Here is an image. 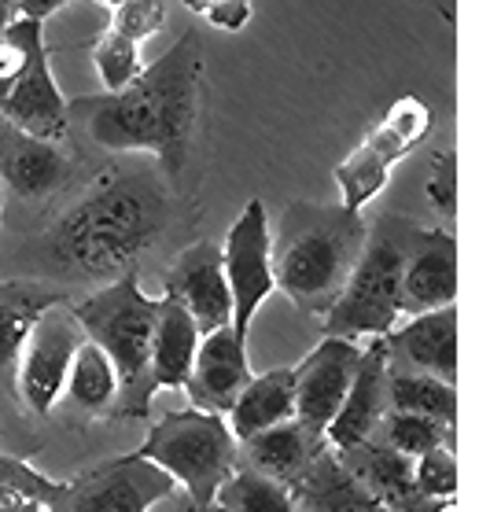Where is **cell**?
<instances>
[{
	"label": "cell",
	"mask_w": 490,
	"mask_h": 512,
	"mask_svg": "<svg viewBox=\"0 0 490 512\" xmlns=\"http://www.w3.org/2000/svg\"><path fill=\"white\" fill-rule=\"evenodd\" d=\"M166 23V0H126L115 8L111 30H118L122 37L144 45L148 37H155Z\"/></svg>",
	"instance_id": "d6a6232c"
},
{
	"label": "cell",
	"mask_w": 490,
	"mask_h": 512,
	"mask_svg": "<svg viewBox=\"0 0 490 512\" xmlns=\"http://www.w3.org/2000/svg\"><path fill=\"white\" fill-rule=\"evenodd\" d=\"M292 494L295 512H391L339 465L328 446L310 461V468L292 487Z\"/></svg>",
	"instance_id": "603a6c76"
},
{
	"label": "cell",
	"mask_w": 490,
	"mask_h": 512,
	"mask_svg": "<svg viewBox=\"0 0 490 512\" xmlns=\"http://www.w3.org/2000/svg\"><path fill=\"white\" fill-rule=\"evenodd\" d=\"M222 266L225 284H229V303H233V332L236 339L247 343L255 314L277 291L273 262H269V210L262 199H247L233 229L225 233Z\"/></svg>",
	"instance_id": "7c38bea8"
},
{
	"label": "cell",
	"mask_w": 490,
	"mask_h": 512,
	"mask_svg": "<svg viewBox=\"0 0 490 512\" xmlns=\"http://www.w3.org/2000/svg\"><path fill=\"white\" fill-rule=\"evenodd\" d=\"M435 115L432 107L420 96H398L395 104L387 107L384 118L365 133L343 163H336L332 177L339 185L343 207L365 210L380 192L387 188L395 166L413 155V148L424 144V137L432 133Z\"/></svg>",
	"instance_id": "52a82bcc"
},
{
	"label": "cell",
	"mask_w": 490,
	"mask_h": 512,
	"mask_svg": "<svg viewBox=\"0 0 490 512\" xmlns=\"http://www.w3.org/2000/svg\"><path fill=\"white\" fill-rule=\"evenodd\" d=\"M63 479L37 472L26 457L0 454V512H52Z\"/></svg>",
	"instance_id": "4316f807"
},
{
	"label": "cell",
	"mask_w": 490,
	"mask_h": 512,
	"mask_svg": "<svg viewBox=\"0 0 490 512\" xmlns=\"http://www.w3.org/2000/svg\"><path fill=\"white\" fill-rule=\"evenodd\" d=\"M82 163L67 152L63 140H45L19 129L0 115V185L4 196L26 210H45L67 196L85 177Z\"/></svg>",
	"instance_id": "30bf717a"
},
{
	"label": "cell",
	"mask_w": 490,
	"mask_h": 512,
	"mask_svg": "<svg viewBox=\"0 0 490 512\" xmlns=\"http://www.w3.org/2000/svg\"><path fill=\"white\" fill-rule=\"evenodd\" d=\"M336 461L347 468L350 476L358 479L369 494H373L384 509L391 512H450V505H439V501L424 498L413 479V457L398 454L391 446L369 443L350 446V450H332Z\"/></svg>",
	"instance_id": "ac0fdd59"
},
{
	"label": "cell",
	"mask_w": 490,
	"mask_h": 512,
	"mask_svg": "<svg viewBox=\"0 0 490 512\" xmlns=\"http://www.w3.org/2000/svg\"><path fill=\"white\" fill-rule=\"evenodd\" d=\"M4 210H8V196H4V185H0V222H4Z\"/></svg>",
	"instance_id": "b9f144b4"
},
{
	"label": "cell",
	"mask_w": 490,
	"mask_h": 512,
	"mask_svg": "<svg viewBox=\"0 0 490 512\" xmlns=\"http://www.w3.org/2000/svg\"><path fill=\"white\" fill-rule=\"evenodd\" d=\"M251 376L255 373H251V361H247V343L236 339L233 325H225L199 336L196 358H192V369H188V380L181 391L188 395L192 409L225 417Z\"/></svg>",
	"instance_id": "e0dca14e"
},
{
	"label": "cell",
	"mask_w": 490,
	"mask_h": 512,
	"mask_svg": "<svg viewBox=\"0 0 490 512\" xmlns=\"http://www.w3.org/2000/svg\"><path fill=\"white\" fill-rule=\"evenodd\" d=\"M214 505L222 512H295V494L280 479H269L251 468H236L214 494Z\"/></svg>",
	"instance_id": "83f0119b"
},
{
	"label": "cell",
	"mask_w": 490,
	"mask_h": 512,
	"mask_svg": "<svg viewBox=\"0 0 490 512\" xmlns=\"http://www.w3.org/2000/svg\"><path fill=\"white\" fill-rule=\"evenodd\" d=\"M37 450H41V431H37L34 417L15 398L0 395V454L30 457Z\"/></svg>",
	"instance_id": "1f68e13d"
},
{
	"label": "cell",
	"mask_w": 490,
	"mask_h": 512,
	"mask_svg": "<svg viewBox=\"0 0 490 512\" xmlns=\"http://www.w3.org/2000/svg\"><path fill=\"white\" fill-rule=\"evenodd\" d=\"M251 15H255L251 0H233V4H222V8H210L203 19H207L214 30H229V34H240V30L251 23Z\"/></svg>",
	"instance_id": "e575fe53"
},
{
	"label": "cell",
	"mask_w": 490,
	"mask_h": 512,
	"mask_svg": "<svg viewBox=\"0 0 490 512\" xmlns=\"http://www.w3.org/2000/svg\"><path fill=\"white\" fill-rule=\"evenodd\" d=\"M413 218L402 214H380L373 225H365V244L358 262L350 269L347 284L339 291L336 306L328 310L325 336H387L402 321L398 310V284H402V258H406Z\"/></svg>",
	"instance_id": "5b68a950"
},
{
	"label": "cell",
	"mask_w": 490,
	"mask_h": 512,
	"mask_svg": "<svg viewBox=\"0 0 490 512\" xmlns=\"http://www.w3.org/2000/svg\"><path fill=\"white\" fill-rule=\"evenodd\" d=\"M413 479L424 498L439 501V505H457V457L454 446H435L428 454L413 461Z\"/></svg>",
	"instance_id": "4dcf8cb0"
},
{
	"label": "cell",
	"mask_w": 490,
	"mask_h": 512,
	"mask_svg": "<svg viewBox=\"0 0 490 512\" xmlns=\"http://www.w3.org/2000/svg\"><path fill=\"white\" fill-rule=\"evenodd\" d=\"M96 4H107V8H118V4H126V0H96Z\"/></svg>",
	"instance_id": "7bdbcfd3"
},
{
	"label": "cell",
	"mask_w": 490,
	"mask_h": 512,
	"mask_svg": "<svg viewBox=\"0 0 490 512\" xmlns=\"http://www.w3.org/2000/svg\"><path fill=\"white\" fill-rule=\"evenodd\" d=\"M155 295H144L137 273L118 277L104 288H93L85 299H70L74 321L82 325L85 339L104 350L118 373L115 417L148 420L159 387L152 380V325Z\"/></svg>",
	"instance_id": "277c9868"
},
{
	"label": "cell",
	"mask_w": 490,
	"mask_h": 512,
	"mask_svg": "<svg viewBox=\"0 0 490 512\" xmlns=\"http://www.w3.org/2000/svg\"><path fill=\"white\" fill-rule=\"evenodd\" d=\"M82 339L85 332L74 321L70 299L52 303L30 328L26 347L19 354V369H15V398L34 420L56 413L59 391L67 384L70 361H74V350Z\"/></svg>",
	"instance_id": "8fae6325"
},
{
	"label": "cell",
	"mask_w": 490,
	"mask_h": 512,
	"mask_svg": "<svg viewBox=\"0 0 490 512\" xmlns=\"http://www.w3.org/2000/svg\"><path fill=\"white\" fill-rule=\"evenodd\" d=\"M373 439L417 461L420 454H428L435 446H457V424H443V420H432V417L387 409Z\"/></svg>",
	"instance_id": "f1b7e54d"
},
{
	"label": "cell",
	"mask_w": 490,
	"mask_h": 512,
	"mask_svg": "<svg viewBox=\"0 0 490 512\" xmlns=\"http://www.w3.org/2000/svg\"><path fill=\"white\" fill-rule=\"evenodd\" d=\"M222 4H233V0H185V8L196 15H207L210 8H222Z\"/></svg>",
	"instance_id": "74e56055"
},
{
	"label": "cell",
	"mask_w": 490,
	"mask_h": 512,
	"mask_svg": "<svg viewBox=\"0 0 490 512\" xmlns=\"http://www.w3.org/2000/svg\"><path fill=\"white\" fill-rule=\"evenodd\" d=\"M362 347L354 339L325 336L299 365H292L295 376V420L310 435L325 439V428L332 424L336 409L347 398V387L358 373Z\"/></svg>",
	"instance_id": "4fadbf2b"
},
{
	"label": "cell",
	"mask_w": 490,
	"mask_h": 512,
	"mask_svg": "<svg viewBox=\"0 0 490 512\" xmlns=\"http://www.w3.org/2000/svg\"><path fill=\"white\" fill-rule=\"evenodd\" d=\"M199 347V328L188 317L181 303L170 295H159L155 303V325H152V380L159 391H177L185 387L192 358Z\"/></svg>",
	"instance_id": "cb8c5ba5"
},
{
	"label": "cell",
	"mask_w": 490,
	"mask_h": 512,
	"mask_svg": "<svg viewBox=\"0 0 490 512\" xmlns=\"http://www.w3.org/2000/svg\"><path fill=\"white\" fill-rule=\"evenodd\" d=\"M188 512H222V509H218V505H188Z\"/></svg>",
	"instance_id": "60d3db41"
},
{
	"label": "cell",
	"mask_w": 490,
	"mask_h": 512,
	"mask_svg": "<svg viewBox=\"0 0 490 512\" xmlns=\"http://www.w3.org/2000/svg\"><path fill=\"white\" fill-rule=\"evenodd\" d=\"M387 413V350L384 339L376 336L362 350L358 373L350 380L347 398L336 409L332 424L325 428L328 450H350V446L369 443Z\"/></svg>",
	"instance_id": "d6986e66"
},
{
	"label": "cell",
	"mask_w": 490,
	"mask_h": 512,
	"mask_svg": "<svg viewBox=\"0 0 490 512\" xmlns=\"http://www.w3.org/2000/svg\"><path fill=\"white\" fill-rule=\"evenodd\" d=\"M428 196H432V207H439L443 214V229L454 233V214H457V159L454 152L435 155L432 177H428Z\"/></svg>",
	"instance_id": "836d02e7"
},
{
	"label": "cell",
	"mask_w": 490,
	"mask_h": 512,
	"mask_svg": "<svg viewBox=\"0 0 490 512\" xmlns=\"http://www.w3.org/2000/svg\"><path fill=\"white\" fill-rule=\"evenodd\" d=\"M152 512H188V501H185V494H181V490H177L174 498H166L163 505H155Z\"/></svg>",
	"instance_id": "f35d334b"
},
{
	"label": "cell",
	"mask_w": 490,
	"mask_h": 512,
	"mask_svg": "<svg viewBox=\"0 0 490 512\" xmlns=\"http://www.w3.org/2000/svg\"><path fill=\"white\" fill-rule=\"evenodd\" d=\"M450 512H454V509H450Z\"/></svg>",
	"instance_id": "ee69618b"
},
{
	"label": "cell",
	"mask_w": 490,
	"mask_h": 512,
	"mask_svg": "<svg viewBox=\"0 0 490 512\" xmlns=\"http://www.w3.org/2000/svg\"><path fill=\"white\" fill-rule=\"evenodd\" d=\"M174 479L188 505H214V494L236 472V435L222 413H166L133 450Z\"/></svg>",
	"instance_id": "8992f818"
},
{
	"label": "cell",
	"mask_w": 490,
	"mask_h": 512,
	"mask_svg": "<svg viewBox=\"0 0 490 512\" xmlns=\"http://www.w3.org/2000/svg\"><path fill=\"white\" fill-rule=\"evenodd\" d=\"M70 0H12L15 15H26V19H37V23H45L48 15L63 12Z\"/></svg>",
	"instance_id": "8d00e7d4"
},
{
	"label": "cell",
	"mask_w": 490,
	"mask_h": 512,
	"mask_svg": "<svg viewBox=\"0 0 490 512\" xmlns=\"http://www.w3.org/2000/svg\"><path fill=\"white\" fill-rule=\"evenodd\" d=\"M19 67H23V45H19V37L4 26V34H0V96L12 89Z\"/></svg>",
	"instance_id": "d590c367"
},
{
	"label": "cell",
	"mask_w": 490,
	"mask_h": 512,
	"mask_svg": "<svg viewBox=\"0 0 490 512\" xmlns=\"http://www.w3.org/2000/svg\"><path fill=\"white\" fill-rule=\"evenodd\" d=\"M192 222H199V214L174 196L155 159L115 163L85 177L78 196L19 244V277L45 280L74 299L78 288L93 291L140 273L174 236L192 233Z\"/></svg>",
	"instance_id": "6da1fadb"
},
{
	"label": "cell",
	"mask_w": 490,
	"mask_h": 512,
	"mask_svg": "<svg viewBox=\"0 0 490 512\" xmlns=\"http://www.w3.org/2000/svg\"><path fill=\"white\" fill-rule=\"evenodd\" d=\"M12 15H15L12 4H8V0H0V34H4V26L12 23Z\"/></svg>",
	"instance_id": "ab89813d"
},
{
	"label": "cell",
	"mask_w": 490,
	"mask_h": 512,
	"mask_svg": "<svg viewBox=\"0 0 490 512\" xmlns=\"http://www.w3.org/2000/svg\"><path fill=\"white\" fill-rule=\"evenodd\" d=\"M67 295L45 280L12 277L0 280V395L15 398V369L26 347L30 328L52 303H63ZM19 402V398H15Z\"/></svg>",
	"instance_id": "ffe728a7"
},
{
	"label": "cell",
	"mask_w": 490,
	"mask_h": 512,
	"mask_svg": "<svg viewBox=\"0 0 490 512\" xmlns=\"http://www.w3.org/2000/svg\"><path fill=\"white\" fill-rule=\"evenodd\" d=\"M295 417V376L292 369H269L262 376H251L244 384V391L236 395L233 409L225 413L229 431L236 435V443L266 431L280 420Z\"/></svg>",
	"instance_id": "d4e9b609"
},
{
	"label": "cell",
	"mask_w": 490,
	"mask_h": 512,
	"mask_svg": "<svg viewBox=\"0 0 490 512\" xmlns=\"http://www.w3.org/2000/svg\"><path fill=\"white\" fill-rule=\"evenodd\" d=\"M203 89V37L188 30L177 45L144 63L137 82L104 96H82L70 104V122L85 129L93 148L115 155H152L166 181L185 174L199 126Z\"/></svg>",
	"instance_id": "7a4b0ae2"
},
{
	"label": "cell",
	"mask_w": 490,
	"mask_h": 512,
	"mask_svg": "<svg viewBox=\"0 0 490 512\" xmlns=\"http://www.w3.org/2000/svg\"><path fill=\"white\" fill-rule=\"evenodd\" d=\"M93 67H96V78H100V85H104L107 93H118V89H126L129 82H137L140 78L144 56H140L137 41H129V37H122L118 30L107 26L93 45Z\"/></svg>",
	"instance_id": "f546056e"
},
{
	"label": "cell",
	"mask_w": 490,
	"mask_h": 512,
	"mask_svg": "<svg viewBox=\"0 0 490 512\" xmlns=\"http://www.w3.org/2000/svg\"><path fill=\"white\" fill-rule=\"evenodd\" d=\"M450 303H457V236L450 229L413 222L402 258L398 310L402 317H413Z\"/></svg>",
	"instance_id": "9a60e30c"
},
{
	"label": "cell",
	"mask_w": 490,
	"mask_h": 512,
	"mask_svg": "<svg viewBox=\"0 0 490 512\" xmlns=\"http://www.w3.org/2000/svg\"><path fill=\"white\" fill-rule=\"evenodd\" d=\"M387 409L457 424V387L428 373L387 369Z\"/></svg>",
	"instance_id": "484cf974"
},
{
	"label": "cell",
	"mask_w": 490,
	"mask_h": 512,
	"mask_svg": "<svg viewBox=\"0 0 490 512\" xmlns=\"http://www.w3.org/2000/svg\"><path fill=\"white\" fill-rule=\"evenodd\" d=\"M365 214L343 203H288L269 225V262L277 291L310 321L336 306L365 244Z\"/></svg>",
	"instance_id": "3957f363"
},
{
	"label": "cell",
	"mask_w": 490,
	"mask_h": 512,
	"mask_svg": "<svg viewBox=\"0 0 490 512\" xmlns=\"http://www.w3.org/2000/svg\"><path fill=\"white\" fill-rule=\"evenodd\" d=\"M384 339L387 369L439 376L446 384H457V306H439L428 314L398 321Z\"/></svg>",
	"instance_id": "2e32d148"
},
{
	"label": "cell",
	"mask_w": 490,
	"mask_h": 512,
	"mask_svg": "<svg viewBox=\"0 0 490 512\" xmlns=\"http://www.w3.org/2000/svg\"><path fill=\"white\" fill-rule=\"evenodd\" d=\"M163 295L185 306L188 317L196 321L199 336L233 325L222 247L210 244V240H192L170 258V266L163 273Z\"/></svg>",
	"instance_id": "5bb4252c"
},
{
	"label": "cell",
	"mask_w": 490,
	"mask_h": 512,
	"mask_svg": "<svg viewBox=\"0 0 490 512\" xmlns=\"http://www.w3.org/2000/svg\"><path fill=\"white\" fill-rule=\"evenodd\" d=\"M19 45H23V67L15 74L12 89L0 96V115L19 129L45 140H67L70 133V100L59 89L52 63H48L45 23L12 15L8 23Z\"/></svg>",
	"instance_id": "ba28073f"
},
{
	"label": "cell",
	"mask_w": 490,
	"mask_h": 512,
	"mask_svg": "<svg viewBox=\"0 0 490 512\" xmlns=\"http://www.w3.org/2000/svg\"><path fill=\"white\" fill-rule=\"evenodd\" d=\"M118 402V373L107 361V354L96 347L93 339H82L70 361L67 384L59 391L56 406L63 409V417L74 424H89V420H107L115 417Z\"/></svg>",
	"instance_id": "7402d4cb"
},
{
	"label": "cell",
	"mask_w": 490,
	"mask_h": 512,
	"mask_svg": "<svg viewBox=\"0 0 490 512\" xmlns=\"http://www.w3.org/2000/svg\"><path fill=\"white\" fill-rule=\"evenodd\" d=\"M325 446H328L325 439L310 435L299 420L288 417L280 420V424H273V428L240 439L236 443V468H251V472H262V476L295 487L303 479L306 468H310V461Z\"/></svg>",
	"instance_id": "44dd1931"
},
{
	"label": "cell",
	"mask_w": 490,
	"mask_h": 512,
	"mask_svg": "<svg viewBox=\"0 0 490 512\" xmlns=\"http://www.w3.org/2000/svg\"><path fill=\"white\" fill-rule=\"evenodd\" d=\"M174 494L177 483L163 468L137 454H122L63 479L52 512H152Z\"/></svg>",
	"instance_id": "9c48e42d"
}]
</instances>
